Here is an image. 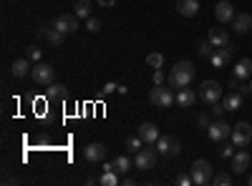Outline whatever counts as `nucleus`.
<instances>
[{
	"instance_id": "c756f323",
	"label": "nucleus",
	"mask_w": 252,
	"mask_h": 186,
	"mask_svg": "<svg viewBox=\"0 0 252 186\" xmlns=\"http://www.w3.org/2000/svg\"><path fill=\"white\" fill-rule=\"evenodd\" d=\"M212 184H217V186H229V184H232V176L224 174V171H217V176L212 179Z\"/></svg>"
},
{
	"instance_id": "79ce46f5",
	"label": "nucleus",
	"mask_w": 252,
	"mask_h": 186,
	"mask_svg": "<svg viewBox=\"0 0 252 186\" xmlns=\"http://www.w3.org/2000/svg\"><path fill=\"white\" fill-rule=\"evenodd\" d=\"M250 88H252V83H250Z\"/></svg>"
},
{
	"instance_id": "393cba45",
	"label": "nucleus",
	"mask_w": 252,
	"mask_h": 186,
	"mask_svg": "<svg viewBox=\"0 0 252 186\" xmlns=\"http://www.w3.org/2000/svg\"><path fill=\"white\" fill-rule=\"evenodd\" d=\"M114 169H116L119 174H126V171L134 169V161H131L129 156H116V159H114Z\"/></svg>"
},
{
	"instance_id": "f257e3e1",
	"label": "nucleus",
	"mask_w": 252,
	"mask_h": 186,
	"mask_svg": "<svg viewBox=\"0 0 252 186\" xmlns=\"http://www.w3.org/2000/svg\"><path fill=\"white\" fill-rule=\"evenodd\" d=\"M194 73L197 71H194L192 60H179V63H174V68L169 71V76H166V83L172 88H187L194 80Z\"/></svg>"
},
{
	"instance_id": "a19ab883",
	"label": "nucleus",
	"mask_w": 252,
	"mask_h": 186,
	"mask_svg": "<svg viewBox=\"0 0 252 186\" xmlns=\"http://www.w3.org/2000/svg\"><path fill=\"white\" fill-rule=\"evenodd\" d=\"M247 181H250V186H252V176H250V179H247Z\"/></svg>"
},
{
	"instance_id": "5701e85b",
	"label": "nucleus",
	"mask_w": 252,
	"mask_h": 186,
	"mask_svg": "<svg viewBox=\"0 0 252 186\" xmlns=\"http://www.w3.org/2000/svg\"><path fill=\"white\" fill-rule=\"evenodd\" d=\"M46 96H48V101H63V98L68 96V91H66V86H63V83H51L48 91H46Z\"/></svg>"
},
{
	"instance_id": "39448f33",
	"label": "nucleus",
	"mask_w": 252,
	"mask_h": 186,
	"mask_svg": "<svg viewBox=\"0 0 252 186\" xmlns=\"http://www.w3.org/2000/svg\"><path fill=\"white\" fill-rule=\"evenodd\" d=\"M31 76H33L35 83H40V86H51L56 71H53V66H48V63H35L33 71H31Z\"/></svg>"
},
{
	"instance_id": "cd10ccee",
	"label": "nucleus",
	"mask_w": 252,
	"mask_h": 186,
	"mask_svg": "<svg viewBox=\"0 0 252 186\" xmlns=\"http://www.w3.org/2000/svg\"><path fill=\"white\" fill-rule=\"evenodd\" d=\"M126 149H129L131 154L141 151V149H144V138H141V136H129V138H126Z\"/></svg>"
},
{
	"instance_id": "1a4fd4ad",
	"label": "nucleus",
	"mask_w": 252,
	"mask_h": 186,
	"mask_svg": "<svg viewBox=\"0 0 252 186\" xmlns=\"http://www.w3.org/2000/svg\"><path fill=\"white\" fill-rule=\"evenodd\" d=\"M235 53V46L232 43H227L224 48H215V53L209 55V63H212L215 68H224L229 63V55Z\"/></svg>"
},
{
	"instance_id": "2f4dec72",
	"label": "nucleus",
	"mask_w": 252,
	"mask_h": 186,
	"mask_svg": "<svg viewBox=\"0 0 252 186\" xmlns=\"http://www.w3.org/2000/svg\"><path fill=\"white\" fill-rule=\"evenodd\" d=\"M212 53H215V46L209 43V40H204V43L199 46V55H202V58H209Z\"/></svg>"
},
{
	"instance_id": "aec40b11",
	"label": "nucleus",
	"mask_w": 252,
	"mask_h": 186,
	"mask_svg": "<svg viewBox=\"0 0 252 186\" xmlns=\"http://www.w3.org/2000/svg\"><path fill=\"white\" fill-rule=\"evenodd\" d=\"M247 166H250V154H247V151H237V154L232 156V171H235V174H245Z\"/></svg>"
},
{
	"instance_id": "7c9ffc66",
	"label": "nucleus",
	"mask_w": 252,
	"mask_h": 186,
	"mask_svg": "<svg viewBox=\"0 0 252 186\" xmlns=\"http://www.w3.org/2000/svg\"><path fill=\"white\" fill-rule=\"evenodd\" d=\"M26 58L31 60V63H40V48H35V46L26 48Z\"/></svg>"
},
{
	"instance_id": "a211bd4d",
	"label": "nucleus",
	"mask_w": 252,
	"mask_h": 186,
	"mask_svg": "<svg viewBox=\"0 0 252 186\" xmlns=\"http://www.w3.org/2000/svg\"><path fill=\"white\" fill-rule=\"evenodd\" d=\"M177 13L184 15V18H194L199 13V3H197V0H179V3H177Z\"/></svg>"
},
{
	"instance_id": "bb28decb",
	"label": "nucleus",
	"mask_w": 252,
	"mask_h": 186,
	"mask_svg": "<svg viewBox=\"0 0 252 186\" xmlns=\"http://www.w3.org/2000/svg\"><path fill=\"white\" fill-rule=\"evenodd\" d=\"M73 15H78V18H91V0H78Z\"/></svg>"
},
{
	"instance_id": "72a5a7b5",
	"label": "nucleus",
	"mask_w": 252,
	"mask_h": 186,
	"mask_svg": "<svg viewBox=\"0 0 252 186\" xmlns=\"http://www.w3.org/2000/svg\"><path fill=\"white\" fill-rule=\"evenodd\" d=\"M220 156H222V159H232V156H235V146H229V143H224V146L220 149Z\"/></svg>"
},
{
	"instance_id": "4c0bfd02",
	"label": "nucleus",
	"mask_w": 252,
	"mask_h": 186,
	"mask_svg": "<svg viewBox=\"0 0 252 186\" xmlns=\"http://www.w3.org/2000/svg\"><path fill=\"white\" fill-rule=\"evenodd\" d=\"M177 184H182V186L194 184V181H192V174H179V176H177Z\"/></svg>"
},
{
	"instance_id": "c85d7f7f",
	"label": "nucleus",
	"mask_w": 252,
	"mask_h": 186,
	"mask_svg": "<svg viewBox=\"0 0 252 186\" xmlns=\"http://www.w3.org/2000/svg\"><path fill=\"white\" fill-rule=\"evenodd\" d=\"M146 66H149V68H161L164 66V55L161 53H149V55H146Z\"/></svg>"
},
{
	"instance_id": "4468645a",
	"label": "nucleus",
	"mask_w": 252,
	"mask_h": 186,
	"mask_svg": "<svg viewBox=\"0 0 252 186\" xmlns=\"http://www.w3.org/2000/svg\"><path fill=\"white\" fill-rule=\"evenodd\" d=\"M139 136L144 138V143H149V146H152V143L159 141V129L154 126L152 121H144L141 126H139Z\"/></svg>"
},
{
	"instance_id": "6ab92c4d",
	"label": "nucleus",
	"mask_w": 252,
	"mask_h": 186,
	"mask_svg": "<svg viewBox=\"0 0 252 186\" xmlns=\"http://www.w3.org/2000/svg\"><path fill=\"white\" fill-rule=\"evenodd\" d=\"M194 101H197V93H194L192 88H179V93H177V106H182V108H192V106H194Z\"/></svg>"
},
{
	"instance_id": "473e14b6",
	"label": "nucleus",
	"mask_w": 252,
	"mask_h": 186,
	"mask_svg": "<svg viewBox=\"0 0 252 186\" xmlns=\"http://www.w3.org/2000/svg\"><path fill=\"white\" fill-rule=\"evenodd\" d=\"M152 80H154V86H164V80H166V76L161 73V68H157V71L152 73Z\"/></svg>"
},
{
	"instance_id": "9b49d317",
	"label": "nucleus",
	"mask_w": 252,
	"mask_h": 186,
	"mask_svg": "<svg viewBox=\"0 0 252 186\" xmlns=\"http://www.w3.org/2000/svg\"><path fill=\"white\" fill-rule=\"evenodd\" d=\"M215 18L220 20V23H232L235 20V5L229 3V0H220V3L215 5Z\"/></svg>"
},
{
	"instance_id": "7ed1b4c3",
	"label": "nucleus",
	"mask_w": 252,
	"mask_h": 186,
	"mask_svg": "<svg viewBox=\"0 0 252 186\" xmlns=\"http://www.w3.org/2000/svg\"><path fill=\"white\" fill-rule=\"evenodd\" d=\"M215 179V171H212V163H209L207 159H197L192 163V181L197 186H204Z\"/></svg>"
},
{
	"instance_id": "b1692460",
	"label": "nucleus",
	"mask_w": 252,
	"mask_h": 186,
	"mask_svg": "<svg viewBox=\"0 0 252 186\" xmlns=\"http://www.w3.org/2000/svg\"><path fill=\"white\" fill-rule=\"evenodd\" d=\"M98 184H103V186H116V184H119V171H116V169H103V174L98 176Z\"/></svg>"
},
{
	"instance_id": "6e6552de",
	"label": "nucleus",
	"mask_w": 252,
	"mask_h": 186,
	"mask_svg": "<svg viewBox=\"0 0 252 186\" xmlns=\"http://www.w3.org/2000/svg\"><path fill=\"white\" fill-rule=\"evenodd\" d=\"M207 133H209L212 141H224L227 136H232V126L224 123L222 118H217L215 123H209V126H207Z\"/></svg>"
},
{
	"instance_id": "e433bc0d",
	"label": "nucleus",
	"mask_w": 252,
	"mask_h": 186,
	"mask_svg": "<svg viewBox=\"0 0 252 186\" xmlns=\"http://www.w3.org/2000/svg\"><path fill=\"white\" fill-rule=\"evenodd\" d=\"M224 111H227V108H224V103H222V106H220V103H212V116H215V118H222Z\"/></svg>"
},
{
	"instance_id": "dca6fc26",
	"label": "nucleus",
	"mask_w": 252,
	"mask_h": 186,
	"mask_svg": "<svg viewBox=\"0 0 252 186\" xmlns=\"http://www.w3.org/2000/svg\"><path fill=\"white\" fill-rule=\"evenodd\" d=\"M207 40H209L215 48H224V46L229 43V35H227L224 28H212V30H209V35H207Z\"/></svg>"
},
{
	"instance_id": "412c9836",
	"label": "nucleus",
	"mask_w": 252,
	"mask_h": 186,
	"mask_svg": "<svg viewBox=\"0 0 252 186\" xmlns=\"http://www.w3.org/2000/svg\"><path fill=\"white\" fill-rule=\"evenodd\" d=\"M33 71V66H31V60L28 58H18V60H13V76L15 78H23V76H28Z\"/></svg>"
},
{
	"instance_id": "f03ea898",
	"label": "nucleus",
	"mask_w": 252,
	"mask_h": 186,
	"mask_svg": "<svg viewBox=\"0 0 252 186\" xmlns=\"http://www.w3.org/2000/svg\"><path fill=\"white\" fill-rule=\"evenodd\" d=\"M149 103L157 108H172L174 103H177V96L172 91V86L166 88V86H154L152 93H149Z\"/></svg>"
},
{
	"instance_id": "ddd939ff",
	"label": "nucleus",
	"mask_w": 252,
	"mask_h": 186,
	"mask_svg": "<svg viewBox=\"0 0 252 186\" xmlns=\"http://www.w3.org/2000/svg\"><path fill=\"white\" fill-rule=\"evenodd\" d=\"M83 156L91 163H98V161L106 159V146H103V143H89V146L83 149Z\"/></svg>"
},
{
	"instance_id": "a878e982",
	"label": "nucleus",
	"mask_w": 252,
	"mask_h": 186,
	"mask_svg": "<svg viewBox=\"0 0 252 186\" xmlns=\"http://www.w3.org/2000/svg\"><path fill=\"white\" fill-rule=\"evenodd\" d=\"M240 106H242V96H240L237 91L229 93V96L224 98V108H227V111H237Z\"/></svg>"
},
{
	"instance_id": "f704fd0d",
	"label": "nucleus",
	"mask_w": 252,
	"mask_h": 186,
	"mask_svg": "<svg viewBox=\"0 0 252 186\" xmlns=\"http://www.w3.org/2000/svg\"><path fill=\"white\" fill-rule=\"evenodd\" d=\"M86 28H89L91 33H98V30H101V20H98V18H89V23H86Z\"/></svg>"
},
{
	"instance_id": "58836bf2",
	"label": "nucleus",
	"mask_w": 252,
	"mask_h": 186,
	"mask_svg": "<svg viewBox=\"0 0 252 186\" xmlns=\"http://www.w3.org/2000/svg\"><path fill=\"white\" fill-rule=\"evenodd\" d=\"M235 91H237V93H240V96H242V98H245V96H247V93H252V88H250V86H247V83H242V80H240V83H237V88H235Z\"/></svg>"
},
{
	"instance_id": "0eeeda50",
	"label": "nucleus",
	"mask_w": 252,
	"mask_h": 186,
	"mask_svg": "<svg viewBox=\"0 0 252 186\" xmlns=\"http://www.w3.org/2000/svg\"><path fill=\"white\" fill-rule=\"evenodd\" d=\"M252 141V126H250V123H237V126H232V143H235V146H247V143Z\"/></svg>"
},
{
	"instance_id": "ea45409f",
	"label": "nucleus",
	"mask_w": 252,
	"mask_h": 186,
	"mask_svg": "<svg viewBox=\"0 0 252 186\" xmlns=\"http://www.w3.org/2000/svg\"><path fill=\"white\" fill-rule=\"evenodd\" d=\"M197 126H202V129L209 126V116H207V113H199V116H197Z\"/></svg>"
},
{
	"instance_id": "20e7f679",
	"label": "nucleus",
	"mask_w": 252,
	"mask_h": 186,
	"mask_svg": "<svg viewBox=\"0 0 252 186\" xmlns=\"http://www.w3.org/2000/svg\"><path fill=\"white\" fill-rule=\"evenodd\" d=\"M220 96H222V86L217 83V80H204V83L199 86V98L204 103H220Z\"/></svg>"
},
{
	"instance_id": "f8f14e48",
	"label": "nucleus",
	"mask_w": 252,
	"mask_h": 186,
	"mask_svg": "<svg viewBox=\"0 0 252 186\" xmlns=\"http://www.w3.org/2000/svg\"><path fill=\"white\" fill-rule=\"evenodd\" d=\"M53 28H58L61 33H66V35L76 33V28H78V15H61V18H56Z\"/></svg>"
},
{
	"instance_id": "423d86ee",
	"label": "nucleus",
	"mask_w": 252,
	"mask_h": 186,
	"mask_svg": "<svg viewBox=\"0 0 252 186\" xmlns=\"http://www.w3.org/2000/svg\"><path fill=\"white\" fill-rule=\"evenodd\" d=\"M154 163H157V151H152V149L136 151V156H134V169L149 171V169H154Z\"/></svg>"
},
{
	"instance_id": "9d476101",
	"label": "nucleus",
	"mask_w": 252,
	"mask_h": 186,
	"mask_svg": "<svg viewBox=\"0 0 252 186\" xmlns=\"http://www.w3.org/2000/svg\"><path fill=\"white\" fill-rule=\"evenodd\" d=\"M157 151L164 154V156H174V154L182 151V146H179V141H177L174 136H159V141H157Z\"/></svg>"
},
{
	"instance_id": "2eb2a0df",
	"label": "nucleus",
	"mask_w": 252,
	"mask_h": 186,
	"mask_svg": "<svg viewBox=\"0 0 252 186\" xmlns=\"http://www.w3.org/2000/svg\"><path fill=\"white\" fill-rule=\"evenodd\" d=\"M232 28H235L237 35H245V33L252 28V15H250V13H237L235 20H232Z\"/></svg>"
},
{
	"instance_id": "c9c22d12",
	"label": "nucleus",
	"mask_w": 252,
	"mask_h": 186,
	"mask_svg": "<svg viewBox=\"0 0 252 186\" xmlns=\"http://www.w3.org/2000/svg\"><path fill=\"white\" fill-rule=\"evenodd\" d=\"M101 93H103V96H111V93H119V86H116V83H106V86L101 88Z\"/></svg>"
},
{
	"instance_id": "f3484780",
	"label": "nucleus",
	"mask_w": 252,
	"mask_h": 186,
	"mask_svg": "<svg viewBox=\"0 0 252 186\" xmlns=\"http://www.w3.org/2000/svg\"><path fill=\"white\" fill-rule=\"evenodd\" d=\"M38 33H40V35H46V38H48V43L56 46V48L63 46V38H66V33H61L58 28H46V26H40Z\"/></svg>"
},
{
	"instance_id": "4be33fe9",
	"label": "nucleus",
	"mask_w": 252,
	"mask_h": 186,
	"mask_svg": "<svg viewBox=\"0 0 252 186\" xmlns=\"http://www.w3.org/2000/svg\"><path fill=\"white\" fill-rule=\"evenodd\" d=\"M250 76H252V60H250V58L237 60V66H235V78L245 80V78H250Z\"/></svg>"
}]
</instances>
